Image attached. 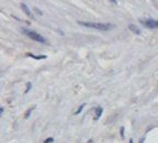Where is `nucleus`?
I'll use <instances>...</instances> for the list:
<instances>
[{
	"instance_id": "ddd939ff",
	"label": "nucleus",
	"mask_w": 158,
	"mask_h": 143,
	"mask_svg": "<svg viewBox=\"0 0 158 143\" xmlns=\"http://www.w3.org/2000/svg\"><path fill=\"white\" fill-rule=\"evenodd\" d=\"M87 143H93V141H92V140H89V141H88Z\"/></svg>"
},
{
	"instance_id": "9b49d317",
	"label": "nucleus",
	"mask_w": 158,
	"mask_h": 143,
	"mask_svg": "<svg viewBox=\"0 0 158 143\" xmlns=\"http://www.w3.org/2000/svg\"><path fill=\"white\" fill-rule=\"evenodd\" d=\"M35 12H36V13H39V15H41V16H42V15H43L42 12L40 11V10H39V9H38V8H35Z\"/></svg>"
},
{
	"instance_id": "4468645a",
	"label": "nucleus",
	"mask_w": 158,
	"mask_h": 143,
	"mask_svg": "<svg viewBox=\"0 0 158 143\" xmlns=\"http://www.w3.org/2000/svg\"><path fill=\"white\" fill-rule=\"evenodd\" d=\"M139 143H144V139H143V140H141V141H139Z\"/></svg>"
},
{
	"instance_id": "0eeeda50",
	"label": "nucleus",
	"mask_w": 158,
	"mask_h": 143,
	"mask_svg": "<svg viewBox=\"0 0 158 143\" xmlns=\"http://www.w3.org/2000/svg\"><path fill=\"white\" fill-rule=\"evenodd\" d=\"M27 56H30V57H33V58H35V60H43V58H46V56H45V55L35 56V55H33V54H27Z\"/></svg>"
},
{
	"instance_id": "7ed1b4c3",
	"label": "nucleus",
	"mask_w": 158,
	"mask_h": 143,
	"mask_svg": "<svg viewBox=\"0 0 158 143\" xmlns=\"http://www.w3.org/2000/svg\"><path fill=\"white\" fill-rule=\"evenodd\" d=\"M141 22L146 28H148V29H158V20L146 19V20H142Z\"/></svg>"
},
{
	"instance_id": "2eb2a0df",
	"label": "nucleus",
	"mask_w": 158,
	"mask_h": 143,
	"mask_svg": "<svg viewBox=\"0 0 158 143\" xmlns=\"http://www.w3.org/2000/svg\"><path fill=\"white\" fill-rule=\"evenodd\" d=\"M128 143H133V140L131 139V140H130V142H128Z\"/></svg>"
},
{
	"instance_id": "f257e3e1",
	"label": "nucleus",
	"mask_w": 158,
	"mask_h": 143,
	"mask_svg": "<svg viewBox=\"0 0 158 143\" xmlns=\"http://www.w3.org/2000/svg\"><path fill=\"white\" fill-rule=\"evenodd\" d=\"M78 23L84 27L100 30V31H109L114 28V25L111 23H96V22H84V21H78Z\"/></svg>"
},
{
	"instance_id": "6e6552de",
	"label": "nucleus",
	"mask_w": 158,
	"mask_h": 143,
	"mask_svg": "<svg viewBox=\"0 0 158 143\" xmlns=\"http://www.w3.org/2000/svg\"><path fill=\"white\" fill-rule=\"evenodd\" d=\"M84 107H85V105H81L80 107H79V108H78V110L76 112H75V115H79V113H80L81 112V110H82V109H84Z\"/></svg>"
},
{
	"instance_id": "9d476101",
	"label": "nucleus",
	"mask_w": 158,
	"mask_h": 143,
	"mask_svg": "<svg viewBox=\"0 0 158 143\" xmlns=\"http://www.w3.org/2000/svg\"><path fill=\"white\" fill-rule=\"evenodd\" d=\"M30 89H31V84L29 83V84H27V90H25V93H27V91H29Z\"/></svg>"
},
{
	"instance_id": "39448f33",
	"label": "nucleus",
	"mask_w": 158,
	"mask_h": 143,
	"mask_svg": "<svg viewBox=\"0 0 158 143\" xmlns=\"http://www.w3.org/2000/svg\"><path fill=\"white\" fill-rule=\"evenodd\" d=\"M128 29H130L133 33H135V34H141V30H139L136 25H134V24H130V25H128Z\"/></svg>"
},
{
	"instance_id": "f03ea898",
	"label": "nucleus",
	"mask_w": 158,
	"mask_h": 143,
	"mask_svg": "<svg viewBox=\"0 0 158 143\" xmlns=\"http://www.w3.org/2000/svg\"><path fill=\"white\" fill-rule=\"evenodd\" d=\"M22 32H23L25 35H27L30 39L33 40V41H36V42L42 43V44H46L47 43L46 39H45L44 36H42L41 34H39L38 32L31 31V30H27V29H22Z\"/></svg>"
},
{
	"instance_id": "f8f14e48",
	"label": "nucleus",
	"mask_w": 158,
	"mask_h": 143,
	"mask_svg": "<svg viewBox=\"0 0 158 143\" xmlns=\"http://www.w3.org/2000/svg\"><path fill=\"white\" fill-rule=\"evenodd\" d=\"M112 4H118V0H110Z\"/></svg>"
},
{
	"instance_id": "1a4fd4ad",
	"label": "nucleus",
	"mask_w": 158,
	"mask_h": 143,
	"mask_svg": "<svg viewBox=\"0 0 158 143\" xmlns=\"http://www.w3.org/2000/svg\"><path fill=\"white\" fill-rule=\"evenodd\" d=\"M53 141H54V139H53V138H50V139H47L44 143H52Z\"/></svg>"
},
{
	"instance_id": "20e7f679",
	"label": "nucleus",
	"mask_w": 158,
	"mask_h": 143,
	"mask_svg": "<svg viewBox=\"0 0 158 143\" xmlns=\"http://www.w3.org/2000/svg\"><path fill=\"white\" fill-rule=\"evenodd\" d=\"M20 6H21V8H22V10H23V12L27 15V16H29L30 18H32V13H31V11H30V9L27 8V6L25 4H20Z\"/></svg>"
},
{
	"instance_id": "423d86ee",
	"label": "nucleus",
	"mask_w": 158,
	"mask_h": 143,
	"mask_svg": "<svg viewBox=\"0 0 158 143\" xmlns=\"http://www.w3.org/2000/svg\"><path fill=\"white\" fill-rule=\"evenodd\" d=\"M96 110V116H95V120H98L102 115V108L101 107H98V108L95 109Z\"/></svg>"
}]
</instances>
